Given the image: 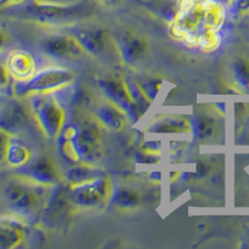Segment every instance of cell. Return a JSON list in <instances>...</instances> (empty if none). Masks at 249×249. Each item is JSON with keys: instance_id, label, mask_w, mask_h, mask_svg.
I'll return each mask as SVG.
<instances>
[{"instance_id": "1", "label": "cell", "mask_w": 249, "mask_h": 249, "mask_svg": "<svg viewBox=\"0 0 249 249\" xmlns=\"http://www.w3.org/2000/svg\"><path fill=\"white\" fill-rule=\"evenodd\" d=\"M102 128L93 116H84L65 124L56 139L61 157L72 164L95 166L104 153Z\"/></svg>"}, {"instance_id": "2", "label": "cell", "mask_w": 249, "mask_h": 249, "mask_svg": "<svg viewBox=\"0 0 249 249\" xmlns=\"http://www.w3.org/2000/svg\"><path fill=\"white\" fill-rule=\"evenodd\" d=\"M30 112L44 136L53 141L59 137L66 124V112L53 93H34L29 96Z\"/></svg>"}, {"instance_id": "3", "label": "cell", "mask_w": 249, "mask_h": 249, "mask_svg": "<svg viewBox=\"0 0 249 249\" xmlns=\"http://www.w3.org/2000/svg\"><path fill=\"white\" fill-rule=\"evenodd\" d=\"M204 30L203 1L179 0L175 18L170 23L171 35L186 45L197 46L199 35Z\"/></svg>"}, {"instance_id": "4", "label": "cell", "mask_w": 249, "mask_h": 249, "mask_svg": "<svg viewBox=\"0 0 249 249\" xmlns=\"http://www.w3.org/2000/svg\"><path fill=\"white\" fill-rule=\"evenodd\" d=\"M76 74L70 69L46 68L36 71L26 81H15L13 92L18 97H29L34 93H54L74 84Z\"/></svg>"}, {"instance_id": "5", "label": "cell", "mask_w": 249, "mask_h": 249, "mask_svg": "<svg viewBox=\"0 0 249 249\" xmlns=\"http://www.w3.org/2000/svg\"><path fill=\"white\" fill-rule=\"evenodd\" d=\"M113 186L107 176L102 175L86 182L71 186L68 192L69 202L79 210H95L105 206L111 199Z\"/></svg>"}, {"instance_id": "6", "label": "cell", "mask_w": 249, "mask_h": 249, "mask_svg": "<svg viewBox=\"0 0 249 249\" xmlns=\"http://www.w3.org/2000/svg\"><path fill=\"white\" fill-rule=\"evenodd\" d=\"M44 186L19 178L9 182L3 191L4 201L13 212L28 215L36 211L43 199Z\"/></svg>"}, {"instance_id": "7", "label": "cell", "mask_w": 249, "mask_h": 249, "mask_svg": "<svg viewBox=\"0 0 249 249\" xmlns=\"http://www.w3.org/2000/svg\"><path fill=\"white\" fill-rule=\"evenodd\" d=\"M71 35L84 51L93 56L107 59L108 56L117 55L120 57L116 41H113L110 33L101 26H79L71 31Z\"/></svg>"}, {"instance_id": "8", "label": "cell", "mask_w": 249, "mask_h": 249, "mask_svg": "<svg viewBox=\"0 0 249 249\" xmlns=\"http://www.w3.org/2000/svg\"><path fill=\"white\" fill-rule=\"evenodd\" d=\"M15 175L19 178L44 187L55 186L62 179L59 167L48 156H39L36 159H31V161L25 166L17 168Z\"/></svg>"}, {"instance_id": "9", "label": "cell", "mask_w": 249, "mask_h": 249, "mask_svg": "<svg viewBox=\"0 0 249 249\" xmlns=\"http://www.w3.org/2000/svg\"><path fill=\"white\" fill-rule=\"evenodd\" d=\"M99 86L102 93L105 95V99L119 106L131 121L136 122L143 113L140 111L136 104L133 102L127 86L124 84V80L119 76H104L99 80Z\"/></svg>"}, {"instance_id": "10", "label": "cell", "mask_w": 249, "mask_h": 249, "mask_svg": "<svg viewBox=\"0 0 249 249\" xmlns=\"http://www.w3.org/2000/svg\"><path fill=\"white\" fill-rule=\"evenodd\" d=\"M40 49L50 59L69 60L77 57L84 53L72 35L50 34L40 40Z\"/></svg>"}, {"instance_id": "11", "label": "cell", "mask_w": 249, "mask_h": 249, "mask_svg": "<svg viewBox=\"0 0 249 249\" xmlns=\"http://www.w3.org/2000/svg\"><path fill=\"white\" fill-rule=\"evenodd\" d=\"M120 59L128 65H135L144 59L150 50L147 39L135 31H124L116 40Z\"/></svg>"}, {"instance_id": "12", "label": "cell", "mask_w": 249, "mask_h": 249, "mask_svg": "<svg viewBox=\"0 0 249 249\" xmlns=\"http://www.w3.org/2000/svg\"><path fill=\"white\" fill-rule=\"evenodd\" d=\"M93 107L92 116L97 120L102 127L110 131L124 130L126 124L130 119L127 115L115 104L108 101L107 99L97 101Z\"/></svg>"}, {"instance_id": "13", "label": "cell", "mask_w": 249, "mask_h": 249, "mask_svg": "<svg viewBox=\"0 0 249 249\" xmlns=\"http://www.w3.org/2000/svg\"><path fill=\"white\" fill-rule=\"evenodd\" d=\"M28 13L36 21L43 24H57L62 20L69 19L76 13L72 6L57 5V4L34 1L28 6Z\"/></svg>"}, {"instance_id": "14", "label": "cell", "mask_w": 249, "mask_h": 249, "mask_svg": "<svg viewBox=\"0 0 249 249\" xmlns=\"http://www.w3.org/2000/svg\"><path fill=\"white\" fill-rule=\"evenodd\" d=\"M9 74L15 81H26L36 72L35 60L26 50L12 51L5 61Z\"/></svg>"}, {"instance_id": "15", "label": "cell", "mask_w": 249, "mask_h": 249, "mask_svg": "<svg viewBox=\"0 0 249 249\" xmlns=\"http://www.w3.org/2000/svg\"><path fill=\"white\" fill-rule=\"evenodd\" d=\"M26 227L15 217H0V249H13L25 241Z\"/></svg>"}, {"instance_id": "16", "label": "cell", "mask_w": 249, "mask_h": 249, "mask_svg": "<svg viewBox=\"0 0 249 249\" xmlns=\"http://www.w3.org/2000/svg\"><path fill=\"white\" fill-rule=\"evenodd\" d=\"M28 121V112L17 101H9L0 110V128L13 135Z\"/></svg>"}, {"instance_id": "17", "label": "cell", "mask_w": 249, "mask_h": 249, "mask_svg": "<svg viewBox=\"0 0 249 249\" xmlns=\"http://www.w3.org/2000/svg\"><path fill=\"white\" fill-rule=\"evenodd\" d=\"M152 133H188L191 132V121L178 115H162L153 119L147 126Z\"/></svg>"}, {"instance_id": "18", "label": "cell", "mask_w": 249, "mask_h": 249, "mask_svg": "<svg viewBox=\"0 0 249 249\" xmlns=\"http://www.w3.org/2000/svg\"><path fill=\"white\" fill-rule=\"evenodd\" d=\"M33 159V150L31 147L19 137L13 136L9 143L8 152H6L5 162L12 168L23 167Z\"/></svg>"}, {"instance_id": "19", "label": "cell", "mask_w": 249, "mask_h": 249, "mask_svg": "<svg viewBox=\"0 0 249 249\" xmlns=\"http://www.w3.org/2000/svg\"><path fill=\"white\" fill-rule=\"evenodd\" d=\"M226 20V6L215 0H203V24L206 30L219 31Z\"/></svg>"}, {"instance_id": "20", "label": "cell", "mask_w": 249, "mask_h": 249, "mask_svg": "<svg viewBox=\"0 0 249 249\" xmlns=\"http://www.w3.org/2000/svg\"><path fill=\"white\" fill-rule=\"evenodd\" d=\"M110 201L112 202L113 206L120 210H132L141 203L142 197L140 192L133 188L120 187L117 190L112 191Z\"/></svg>"}, {"instance_id": "21", "label": "cell", "mask_w": 249, "mask_h": 249, "mask_svg": "<svg viewBox=\"0 0 249 249\" xmlns=\"http://www.w3.org/2000/svg\"><path fill=\"white\" fill-rule=\"evenodd\" d=\"M102 175L104 173L97 170V168L93 167V166L79 163L75 164L74 167L69 168L65 172V175H64V177H65V181L68 182L69 186L71 187L76 186V184H80L82 182H86L89 179H92L95 177H99V176Z\"/></svg>"}, {"instance_id": "22", "label": "cell", "mask_w": 249, "mask_h": 249, "mask_svg": "<svg viewBox=\"0 0 249 249\" xmlns=\"http://www.w3.org/2000/svg\"><path fill=\"white\" fill-rule=\"evenodd\" d=\"M191 121V132L198 140H207L212 136L215 131V121L213 117L198 113L193 116Z\"/></svg>"}, {"instance_id": "23", "label": "cell", "mask_w": 249, "mask_h": 249, "mask_svg": "<svg viewBox=\"0 0 249 249\" xmlns=\"http://www.w3.org/2000/svg\"><path fill=\"white\" fill-rule=\"evenodd\" d=\"M124 80L126 86H127V90L128 92H130L131 97H132L133 102L136 104V106L140 108V111L143 113L144 111L148 110V107H150V105L152 102H151L150 100H148V97L144 95V92L142 91L141 86L139 85L137 80L133 79V77L131 76L124 77Z\"/></svg>"}, {"instance_id": "24", "label": "cell", "mask_w": 249, "mask_h": 249, "mask_svg": "<svg viewBox=\"0 0 249 249\" xmlns=\"http://www.w3.org/2000/svg\"><path fill=\"white\" fill-rule=\"evenodd\" d=\"M136 80L139 82V85L141 86L144 95L152 102L155 100V97L157 96V93H159L160 89H161L163 80L161 77L151 76V75H142V76L136 77Z\"/></svg>"}, {"instance_id": "25", "label": "cell", "mask_w": 249, "mask_h": 249, "mask_svg": "<svg viewBox=\"0 0 249 249\" xmlns=\"http://www.w3.org/2000/svg\"><path fill=\"white\" fill-rule=\"evenodd\" d=\"M222 43V37L219 31L204 30L198 37L197 46L204 53H212L215 51Z\"/></svg>"}, {"instance_id": "26", "label": "cell", "mask_w": 249, "mask_h": 249, "mask_svg": "<svg viewBox=\"0 0 249 249\" xmlns=\"http://www.w3.org/2000/svg\"><path fill=\"white\" fill-rule=\"evenodd\" d=\"M233 76L241 88L249 90V60L239 57L233 62Z\"/></svg>"}, {"instance_id": "27", "label": "cell", "mask_w": 249, "mask_h": 249, "mask_svg": "<svg viewBox=\"0 0 249 249\" xmlns=\"http://www.w3.org/2000/svg\"><path fill=\"white\" fill-rule=\"evenodd\" d=\"M13 135L8 131L0 128V163L5 162L6 159V152H8L9 143L12 140Z\"/></svg>"}, {"instance_id": "28", "label": "cell", "mask_w": 249, "mask_h": 249, "mask_svg": "<svg viewBox=\"0 0 249 249\" xmlns=\"http://www.w3.org/2000/svg\"><path fill=\"white\" fill-rule=\"evenodd\" d=\"M10 80L13 79L10 76V74H9L6 64L3 61H0V91L8 88L9 84H10Z\"/></svg>"}, {"instance_id": "29", "label": "cell", "mask_w": 249, "mask_h": 249, "mask_svg": "<svg viewBox=\"0 0 249 249\" xmlns=\"http://www.w3.org/2000/svg\"><path fill=\"white\" fill-rule=\"evenodd\" d=\"M232 5L239 14L249 13V0H234Z\"/></svg>"}, {"instance_id": "30", "label": "cell", "mask_w": 249, "mask_h": 249, "mask_svg": "<svg viewBox=\"0 0 249 249\" xmlns=\"http://www.w3.org/2000/svg\"><path fill=\"white\" fill-rule=\"evenodd\" d=\"M9 41H10V39H9L8 34H6L3 29L0 28V51L3 50V49H5V46L9 44Z\"/></svg>"}, {"instance_id": "31", "label": "cell", "mask_w": 249, "mask_h": 249, "mask_svg": "<svg viewBox=\"0 0 249 249\" xmlns=\"http://www.w3.org/2000/svg\"><path fill=\"white\" fill-rule=\"evenodd\" d=\"M100 1L107 6H115V5H119L120 3H122L124 0H100Z\"/></svg>"}, {"instance_id": "32", "label": "cell", "mask_w": 249, "mask_h": 249, "mask_svg": "<svg viewBox=\"0 0 249 249\" xmlns=\"http://www.w3.org/2000/svg\"><path fill=\"white\" fill-rule=\"evenodd\" d=\"M24 0H1L3 5H15V4L23 3Z\"/></svg>"}, {"instance_id": "33", "label": "cell", "mask_w": 249, "mask_h": 249, "mask_svg": "<svg viewBox=\"0 0 249 249\" xmlns=\"http://www.w3.org/2000/svg\"><path fill=\"white\" fill-rule=\"evenodd\" d=\"M215 1H218V3H221L223 4L224 6H227V5H232L234 0H215Z\"/></svg>"}]
</instances>
